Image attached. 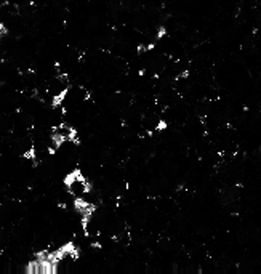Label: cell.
<instances>
[{"mask_svg": "<svg viewBox=\"0 0 261 274\" xmlns=\"http://www.w3.org/2000/svg\"><path fill=\"white\" fill-rule=\"evenodd\" d=\"M66 184H68L69 194L76 196V197H83L90 189L89 183H86V180L83 178L80 172H71L66 178Z\"/></svg>", "mask_w": 261, "mask_h": 274, "instance_id": "cell-1", "label": "cell"}]
</instances>
